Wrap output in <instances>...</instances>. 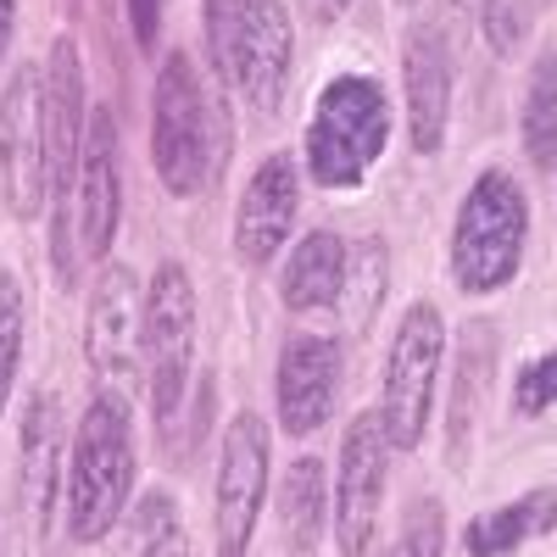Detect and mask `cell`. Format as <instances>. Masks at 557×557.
<instances>
[{"label":"cell","mask_w":557,"mask_h":557,"mask_svg":"<svg viewBox=\"0 0 557 557\" xmlns=\"http://www.w3.org/2000/svg\"><path fill=\"white\" fill-rule=\"evenodd\" d=\"M207 17V57L223 78H235V51H240V28H246V12H251V0H207L201 7Z\"/></svg>","instance_id":"83f0119b"},{"label":"cell","mask_w":557,"mask_h":557,"mask_svg":"<svg viewBox=\"0 0 557 557\" xmlns=\"http://www.w3.org/2000/svg\"><path fill=\"white\" fill-rule=\"evenodd\" d=\"M223 162H228L223 107L201 84L196 62L173 51L157 73V96H151V168L168 196L190 201L223 178Z\"/></svg>","instance_id":"6da1fadb"},{"label":"cell","mask_w":557,"mask_h":557,"mask_svg":"<svg viewBox=\"0 0 557 557\" xmlns=\"http://www.w3.org/2000/svg\"><path fill=\"white\" fill-rule=\"evenodd\" d=\"M391 146V96L380 78L341 73L318 89L307 117V173L323 190H357Z\"/></svg>","instance_id":"277c9868"},{"label":"cell","mask_w":557,"mask_h":557,"mask_svg":"<svg viewBox=\"0 0 557 557\" xmlns=\"http://www.w3.org/2000/svg\"><path fill=\"white\" fill-rule=\"evenodd\" d=\"M396 7H412V0H396Z\"/></svg>","instance_id":"d6a6232c"},{"label":"cell","mask_w":557,"mask_h":557,"mask_svg":"<svg viewBox=\"0 0 557 557\" xmlns=\"http://www.w3.org/2000/svg\"><path fill=\"white\" fill-rule=\"evenodd\" d=\"M346 268H351V246L335 228H312V235L290 251L285 273H278V301L290 312H323L341 307L346 296Z\"/></svg>","instance_id":"d6986e66"},{"label":"cell","mask_w":557,"mask_h":557,"mask_svg":"<svg viewBox=\"0 0 557 557\" xmlns=\"http://www.w3.org/2000/svg\"><path fill=\"white\" fill-rule=\"evenodd\" d=\"M57 496H62V407L51 391H39L23 407V435H17V507L34 541L51 535Z\"/></svg>","instance_id":"e0dca14e"},{"label":"cell","mask_w":557,"mask_h":557,"mask_svg":"<svg viewBox=\"0 0 557 557\" xmlns=\"http://www.w3.org/2000/svg\"><path fill=\"white\" fill-rule=\"evenodd\" d=\"M89 89H84V57L67 34L51 39V62H45V157H51V268L62 285L78 278V162L89 139Z\"/></svg>","instance_id":"5b68a950"},{"label":"cell","mask_w":557,"mask_h":557,"mask_svg":"<svg viewBox=\"0 0 557 557\" xmlns=\"http://www.w3.org/2000/svg\"><path fill=\"white\" fill-rule=\"evenodd\" d=\"M23 341H28V296L17 285V273L0 268V412L12 407V391H17Z\"/></svg>","instance_id":"d4e9b609"},{"label":"cell","mask_w":557,"mask_h":557,"mask_svg":"<svg viewBox=\"0 0 557 557\" xmlns=\"http://www.w3.org/2000/svg\"><path fill=\"white\" fill-rule=\"evenodd\" d=\"M541 535H557V485H535L513 502L474 513L462 530V546H469V557H513Z\"/></svg>","instance_id":"ffe728a7"},{"label":"cell","mask_w":557,"mask_h":557,"mask_svg":"<svg viewBox=\"0 0 557 557\" xmlns=\"http://www.w3.org/2000/svg\"><path fill=\"white\" fill-rule=\"evenodd\" d=\"M128 23H134V45H139V51H157L162 0H128Z\"/></svg>","instance_id":"f546056e"},{"label":"cell","mask_w":557,"mask_h":557,"mask_svg":"<svg viewBox=\"0 0 557 557\" xmlns=\"http://www.w3.org/2000/svg\"><path fill=\"white\" fill-rule=\"evenodd\" d=\"M134 496V418L117 391H96L73 430L67 462V535L96 546L112 535Z\"/></svg>","instance_id":"7a4b0ae2"},{"label":"cell","mask_w":557,"mask_h":557,"mask_svg":"<svg viewBox=\"0 0 557 557\" xmlns=\"http://www.w3.org/2000/svg\"><path fill=\"white\" fill-rule=\"evenodd\" d=\"M123 218V173H117V123L112 112H89V139L78 162V196H73V223H78V257L107 262Z\"/></svg>","instance_id":"2e32d148"},{"label":"cell","mask_w":557,"mask_h":557,"mask_svg":"<svg viewBox=\"0 0 557 557\" xmlns=\"http://www.w3.org/2000/svg\"><path fill=\"white\" fill-rule=\"evenodd\" d=\"M128 557H190L173 491H146L128 513Z\"/></svg>","instance_id":"603a6c76"},{"label":"cell","mask_w":557,"mask_h":557,"mask_svg":"<svg viewBox=\"0 0 557 557\" xmlns=\"http://www.w3.org/2000/svg\"><path fill=\"white\" fill-rule=\"evenodd\" d=\"M296 73V23L285 0H251L246 28H240V51H235V84L246 107L257 117H273L285 107V89Z\"/></svg>","instance_id":"5bb4252c"},{"label":"cell","mask_w":557,"mask_h":557,"mask_svg":"<svg viewBox=\"0 0 557 557\" xmlns=\"http://www.w3.org/2000/svg\"><path fill=\"white\" fill-rule=\"evenodd\" d=\"M441 362H446V318L435 301H412L396 318L385 380H380V424L396 451L424 446L435 418V391H441Z\"/></svg>","instance_id":"8992f818"},{"label":"cell","mask_w":557,"mask_h":557,"mask_svg":"<svg viewBox=\"0 0 557 557\" xmlns=\"http://www.w3.org/2000/svg\"><path fill=\"white\" fill-rule=\"evenodd\" d=\"M546 0H480V34L496 57H513L530 39V28L541 23Z\"/></svg>","instance_id":"484cf974"},{"label":"cell","mask_w":557,"mask_h":557,"mask_svg":"<svg viewBox=\"0 0 557 557\" xmlns=\"http://www.w3.org/2000/svg\"><path fill=\"white\" fill-rule=\"evenodd\" d=\"M391 435L374 412H357L346 435H341V457H335V541L346 557H368L380 541V507H385V485H391Z\"/></svg>","instance_id":"30bf717a"},{"label":"cell","mask_w":557,"mask_h":557,"mask_svg":"<svg viewBox=\"0 0 557 557\" xmlns=\"http://www.w3.org/2000/svg\"><path fill=\"white\" fill-rule=\"evenodd\" d=\"M196 368V278L184 262H162L146 285V385L157 424H173Z\"/></svg>","instance_id":"52a82bcc"},{"label":"cell","mask_w":557,"mask_h":557,"mask_svg":"<svg viewBox=\"0 0 557 557\" xmlns=\"http://www.w3.org/2000/svg\"><path fill=\"white\" fill-rule=\"evenodd\" d=\"M296 7H301L318 28H330V23H341V17L351 12V0H296Z\"/></svg>","instance_id":"4dcf8cb0"},{"label":"cell","mask_w":557,"mask_h":557,"mask_svg":"<svg viewBox=\"0 0 557 557\" xmlns=\"http://www.w3.org/2000/svg\"><path fill=\"white\" fill-rule=\"evenodd\" d=\"M278 524L296 552H318V535L330 524V485H323V457H296L278 480Z\"/></svg>","instance_id":"44dd1931"},{"label":"cell","mask_w":557,"mask_h":557,"mask_svg":"<svg viewBox=\"0 0 557 557\" xmlns=\"http://www.w3.org/2000/svg\"><path fill=\"white\" fill-rule=\"evenodd\" d=\"M552 407H557V351H541L513 374V412L519 418H541Z\"/></svg>","instance_id":"f1b7e54d"},{"label":"cell","mask_w":557,"mask_h":557,"mask_svg":"<svg viewBox=\"0 0 557 557\" xmlns=\"http://www.w3.org/2000/svg\"><path fill=\"white\" fill-rule=\"evenodd\" d=\"M84 351L101 380H128L146 357V296H139L134 268L107 262L96 273L84 307Z\"/></svg>","instance_id":"7c38bea8"},{"label":"cell","mask_w":557,"mask_h":557,"mask_svg":"<svg viewBox=\"0 0 557 557\" xmlns=\"http://www.w3.org/2000/svg\"><path fill=\"white\" fill-rule=\"evenodd\" d=\"M530 240V196L513 173L485 168L451 223V278L462 296H496L519 278Z\"/></svg>","instance_id":"3957f363"},{"label":"cell","mask_w":557,"mask_h":557,"mask_svg":"<svg viewBox=\"0 0 557 557\" xmlns=\"http://www.w3.org/2000/svg\"><path fill=\"white\" fill-rule=\"evenodd\" d=\"M12 34H17V0H0V62L12 51Z\"/></svg>","instance_id":"1f68e13d"},{"label":"cell","mask_w":557,"mask_h":557,"mask_svg":"<svg viewBox=\"0 0 557 557\" xmlns=\"http://www.w3.org/2000/svg\"><path fill=\"white\" fill-rule=\"evenodd\" d=\"M462 28L457 7L418 17L401 39V84H407V139L418 157H435L451 128V89H457Z\"/></svg>","instance_id":"ba28073f"},{"label":"cell","mask_w":557,"mask_h":557,"mask_svg":"<svg viewBox=\"0 0 557 557\" xmlns=\"http://www.w3.org/2000/svg\"><path fill=\"white\" fill-rule=\"evenodd\" d=\"M385 290H391V251H385V240H380V235H368V240H357V246H351L346 296H341V307H346V318L357 323V330H368V323H374V312H380Z\"/></svg>","instance_id":"cb8c5ba5"},{"label":"cell","mask_w":557,"mask_h":557,"mask_svg":"<svg viewBox=\"0 0 557 557\" xmlns=\"http://www.w3.org/2000/svg\"><path fill=\"white\" fill-rule=\"evenodd\" d=\"M268 424L257 412H240L235 424L223 430L218 446V557H246L257 519H262V502H268Z\"/></svg>","instance_id":"8fae6325"},{"label":"cell","mask_w":557,"mask_h":557,"mask_svg":"<svg viewBox=\"0 0 557 557\" xmlns=\"http://www.w3.org/2000/svg\"><path fill=\"white\" fill-rule=\"evenodd\" d=\"M0 552H7V546H0Z\"/></svg>","instance_id":"836d02e7"},{"label":"cell","mask_w":557,"mask_h":557,"mask_svg":"<svg viewBox=\"0 0 557 557\" xmlns=\"http://www.w3.org/2000/svg\"><path fill=\"white\" fill-rule=\"evenodd\" d=\"M391 557H446V513L435 496H418L391 541Z\"/></svg>","instance_id":"4316f807"},{"label":"cell","mask_w":557,"mask_h":557,"mask_svg":"<svg viewBox=\"0 0 557 557\" xmlns=\"http://www.w3.org/2000/svg\"><path fill=\"white\" fill-rule=\"evenodd\" d=\"M491 368H496V330L480 318V323H469V335H462L457 380H451V401H446V462L451 469H462L474 451V424H480V407H485V391H491Z\"/></svg>","instance_id":"ac0fdd59"},{"label":"cell","mask_w":557,"mask_h":557,"mask_svg":"<svg viewBox=\"0 0 557 557\" xmlns=\"http://www.w3.org/2000/svg\"><path fill=\"white\" fill-rule=\"evenodd\" d=\"M0 201L12 218L51 207V157H45V73L17 67L0 89Z\"/></svg>","instance_id":"9c48e42d"},{"label":"cell","mask_w":557,"mask_h":557,"mask_svg":"<svg viewBox=\"0 0 557 557\" xmlns=\"http://www.w3.org/2000/svg\"><path fill=\"white\" fill-rule=\"evenodd\" d=\"M301 212V168L290 162V151H273L257 162V173L246 178L240 207H235V257L246 268H268L278 251L290 246V228Z\"/></svg>","instance_id":"4fadbf2b"},{"label":"cell","mask_w":557,"mask_h":557,"mask_svg":"<svg viewBox=\"0 0 557 557\" xmlns=\"http://www.w3.org/2000/svg\"><path fill=\"white\" fill-rule=\"evenodd\" d=\"M341 396V346L330 335H290L278 351L273 401L285 435H318Z\"/></svg>","instance_id":"9a60e30c"},{"label":"cell","mask_w":557,"mask_h":557,"mask_svg":"<svg viewBox=\"0 0 557 557\" xmlns=\"http://www.w3.org/2000/svg\"><path fill=\"white\" fill-rule=\"evenodd\" d=\"M519 134H524V157H530L541 173H552V168H557V39L541 45V57L530 62Z\"/></svg>","instance_id":"7402d4cb"}]
</instances>
